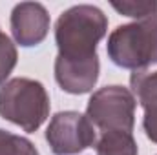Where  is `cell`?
<instances>
[{"label":"cell","mask_w":157,"mask_h":155,"mask_svg":"<svg viewBox=\"0 0 157 155\" xmlns=\"http://www.w3.org/2000/svg\"><path fill=\"white\" fill-rule=\"evenodd\" d=\"M110 60L124 70L157 71V15L117 26L106 44Z\"/></svg>","instance_id":"2"},{"label":"cell","mask_w":157,"mask_h":155,"mask_svg":"<svg viewBox=\"0 0 157 155\" xmlns=\"http://www.w3.org/2000/svg\"><path fill=\"white\" fill-rule=\"evenodd\" d=\"M132 93L137 95L143 110V128L146 137L157 142V71H133L130 77Z\"/></svg>","instance_id":"7"},{"label":"cell","mask_w":157,"mask_h":155,"mask_svg":"<svg viewBox=\"0 0 157 155\" xmlns=\"http://www.w3.org/2000/svg\"><path fill=\"white\" fill-rule=\"evenodd\" d=\"M0 115L20 126L24 131H37L49 115V95L39 80L17 77L0 88Z\"/></svg>","instance_id":"3"},{"label":"cell","mask_w":157,"mask_h":155,"mask_svg":"<svg viewBox=\"0 0 157 155\" xmlns=\"http://www.w3.org/2000/svg\"><path fill=\"white\" fill-rule=\"evenodd\" d=\"M17 47L11 42V39L0 31V88L6 84V78L17 66Z\"/></svg>","instance_id":"10"},{"label":"cell","mask_w":157,"mask_h":155,"mask_svg":"<svg viewBox=\"0 0 157 155\" xmlns=\"http://www.w3.org/2000/svg\"><path fill=\"white\" fill-rule=\"evenodd\" d=\"M97 155H137V142L132 133L106 131L97 141Z\"/></svg>","instance_id":"8"},{"label":"cell","mask_w":157,"mask_h":155,"mask_svg":"<svg viewBox=\"0 0 157 155\" xmlns=\"http://www.w3.org/2000/svg\"><path fill=\"white\" fill-rule=\"evenodd\" d=\"M49 31V15L39 2H20L11 13V33L22 47H33L44 42Z\"/></svg>","instance_id":"6"},{"label":"cell","mask_w":157,"mask_h":155,"mask_svg":"<svg viewBox=\"0 0 157 155\" xmlns=\"http://www.w3.org/2000/svg\"><path fill=\"white\" fill-rule=\"evenodd\" d=\"M0 155H40L35 144L20 135L0 130Z\"/></svg>","instance_id":"9"},{"label":"cell","mask_w":157,"mask_h":155,"mask_svg":"<svg viewBox=\"0 0 157 155\" xmlns=\"http://www.w3.org/2000/svg\"><path fill=\"white\" fill-rule=\"evenodd\" d=\"M46 141L55 155L80 153L95 144V126L78 112H59L48 124Z\"/></svg>","instance_id":"5"},{"label":"cell","mask_w":157,"mask_h":155,"mask_svg":"<svg viewBox=\"0 0 157 155\" xmlns=\"http://www.w3.org/2000/svg\"><path fill=\"white\" fill-rule=\"evenodd\" d=\"M108 31L106 15L90 4L66 9L55 24L59 55L55 59V78L71 95L90 93L99 78L97 44Z\"/></svg>","instance_id":"1"},{"label":"cell","mask_w":157,"mask_h":155,"mask_svg":"<svg viewBox=\"0 0 157 155\" xmlns=\"http://www.w3.org/2000/svg\"><path fill=\"white\" fill-rule=\"evenodd\" d=\"M112 7L124 17L143 20L146 17L157 15V2H112Z\"/></svg>","instance_id":"11"},{"label":"cell","mask_w":157,"mask_h":155,"mask_svg":"<svg viewBox=\"0 0 157 155\" xmlns=\"http://www.w3.org/2000/svg\"><path fill=\"white\" fill-rule=\"evenodd\" d=\"M135 106L137 100L132 89L113 84L97 89L90 97L86 117L102 133L106 131L132 133L135 124Z\"/></svg>","instance_id":"4"}]
</instances>
